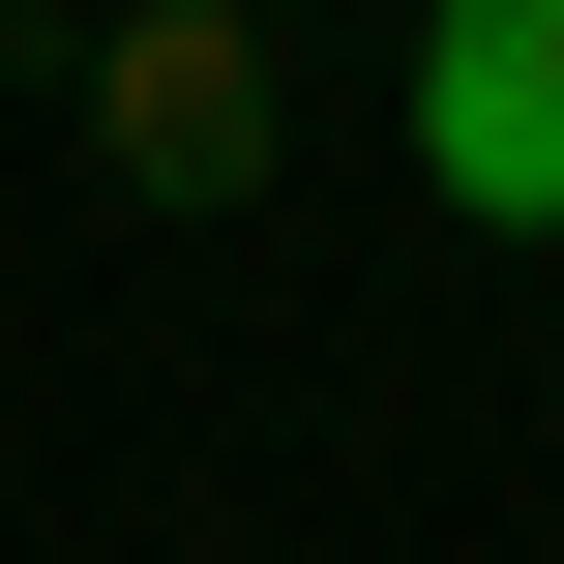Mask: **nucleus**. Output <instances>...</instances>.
Here are the masks:
<instances>
[{
  "label": "nucleus",
  "mask_w": 564,
  "mask_h": 564,
  "mask_svg": "<svg viewBox=\"0 0 564 564\" xmlns=\"http://www.w3.org/2000/svg\"><path fill=\"white\" fill-rule=\"evenodd\" d=\"M416 178L476 238H564V0H416Z\"/></svg>",
  "instance_id": "f257e3e1"
}]
</instances>
